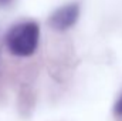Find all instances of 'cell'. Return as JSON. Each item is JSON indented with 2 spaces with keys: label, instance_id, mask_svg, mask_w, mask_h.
<instances>
[{
  "label": "cell",
  "instance_id": "cell-1",
  "mask_svg": "<svg viewBox=\"0 0 122 121\" xmlns=\"http://www.w3.org/2000/svg\"><path fill=\"white\" fill-rule=\"evenodd\" d=\"M40 27L34 22H24L13 26L6 34V44L11 54L19 57L31 56L38 44Z\"/></svg>",
  "mask_w": 122,
  "mask_h": 121
},
{
  "label": "cell",
  "instance_id": "cell-2",
  "mask_svg": "<svg viewBox=\"0 0 122 121\" xmlns=\"http://www.w3.org/2000/svg\"><path fill=\"white\" fill-rule=\"evenodd\" d=\"M78 16H80V6L77 3H70L57 9L51 14L48 23L56 30H67L75 24Z\"/></svg>",
  "mask_w": 122,
  "mask_h": 121
},
{
  "label": "cell",
  "instance_id": "cell-3",
  "mask_svg": "<svg viewBox=\"0 0 122 121\" xmlns=\"http://www.w3.org/2000/svg\"><path fill=\"white\" fill-rule=\"evenodd\" d=\"M115 113L118 116H122V95L119 97V100L117 101V105H115Z\"/></svg>",
  "mask_w": 122,
  "mask_h": 121
},
{
  "label": "cell",
  "instance_id": "cell-4",
  "mask_svg": "<svg viewBox=\"0 0 122 121\" xmlns=\"http://www.w3.org/2000/svg\"><path fill=\"white\" fill-rule=\"evenodd\" d=\"M13 0H0V7H3V6H7V4H10Z\"/></svg>",
  "mask_w": 122,
  "mask_h": 121
}]
</instances>
